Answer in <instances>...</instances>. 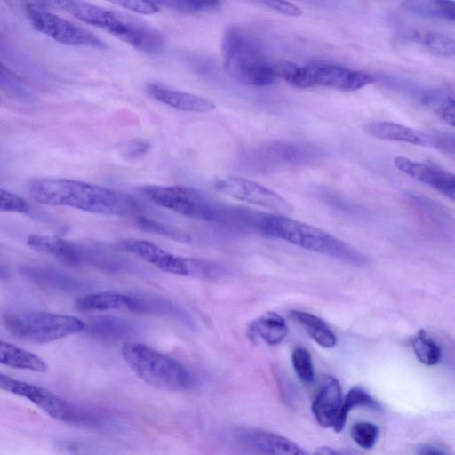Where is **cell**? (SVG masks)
I'll return each instance as SVG.
<instances>
[{"label":"cell","instance_id":"cell-1","mask_svg":"<svg viewBox=\"0 0 455 455\" xmlns=\"http://www.w3.org/2000/svg\"><path fill=\"white\" fill-rule=\"evenodd\" d=\"M28 190L38 203L99 215L135 217L141 210L139 203L129 195L76 180L39 179L31 181Z\"/></svg>","mask_w":455,"mask_h":455},{"label":"cell","instance_id":"cell-2","mask_svg":"<svg viewBox=\"0 0 455 455\" xmlns=\"http://www.w3.org/2000/svg\"><path fill=\"white\" fill-rule=\"evenodd\" d=\"M55 2L61 10L76 19L109 33L140 52L156 54L164 49V39L162 34L137 17L82 0Z\"/></svg>","mask_w":455,"mask_h":455},{"label":"cell","instance_id":"cell-3","mask_svg":"<svg viewBox=\"0 0 455 455\" xmlns=\"http://www.w3.org/2000/svg\"><path fill=\"white\" fill-rule=\"evenodd\" d=\"M258 226L265 235L282 239L307 251L356 267H365L369 264L367 256L340 239L319 228L291 219L286 215L277 213L264 215L260 218Z\"/></svg>","mask_w":455,"mask_h":455},{"label":"cell","instance_id":"cell-4","mask_svg":"<svg viewBox=\"0 0 455 455\" xmlns=\"http://www.w3.org/2000/svg\"><path fill=\"white\" fill-rule=\"evenodd\" d=\"M221 55L227 73L244 85L267 86L279 77L278 64L271 62L255 38L238 27L225 31Z\"/></svg>","mask_w":455,"mask_h":455},{"label":"cell","instance_id":"cell-5","mask_svg":"<svg viewBox=\"0 0 455 455\" xmlns=\"http://www.w3.org/2000/svg\"><path fill=\"white\" fill-rule=\"evenodd\" d=\"M122 355L127 365L144 382L156 388L183 391L192 385L189 371L180 363L144 344H124Z\"/></svg>","mask_w":455,"mask_h":455},{"label":"cell","instance_id":"cell-6","mask_svg":"<svg viewBox=\"0 0 455 455\" xmlns=\"http://www.w3.org/2000/svg\"><path fill=\"white\" fill-rule=\"evenodd\" d=\"M2 319L12 336L39 344L58 340L86 329V323L77 317L45 311L6 312Z\"/></svg>","mask_w":455,"mask_h":455},{"label":"cell","instance_id":"cell-7","mask_svg":"<svg viewBox=\"0 0 455 455\" xmlns=\"http://www.w3.org/2000/svg\"><path fill=\"white\" fill-rule=\"evenodd\" d=\"M279 77L296 88L323 86L342 92L359 90L373 82L368 73L332 64L298 66L290 62L278 63Z\"/></svg>","mask_w":455,"mask_h":455},{"label":"cell","instance_id":"cell-8","mask_svg":"<svg viewBox=\"0 0 455 455\" xmlns=\"http://www.w3.org/2000/svg\"><path fill=\"white\" fill-rule=\"evenodd\" d=\"M140 193L155 204L180 215L202 220H213L220 211L199 190L181 185H146Z\"/></svg>","mask_w":455,"mask_h":455},{"label":"cell","instance_id":"cell-9","mask_svg":"<svg viewBox=\"0 0 455 455\" xmlns=\"http://www.w3.org/2000/svg\"><path fill=\"white\" fill-rule=\"evenodd\" d=\"M25 9L34 28L62 44L98 49L107 46L105 42L92 32L36 4L28 3Z\"/></svg>","mask_w":455,"mask_h":455},{"label":"cell","instance_id":"cell-10","mask_svg":"<svg viewBox=\"0 0 455 455\" xmlns=\"http://www.w3.org/2000/svg\"><path fill=\"white\" fill-rule=\"evenodd\" d=\"M214 188L235 200L270 210L277 214L292 212L291 204L274 190L247 178L235 175L221 176L213 181Z\"/></svg>","mask_w":455,"mask_h":455},{"label":"cell","instance_id":"cell-11","mask_svg":"<svg viewBox=\"0 0 455 455\" xmlns=\"http://www.w3.org/2000/svg\"><path fill=\"white\" fill-rule=\"evenodd\" d=\"M0 387L3 390L24 397L40 408L50 417L65 422L86 420L79 409L62 397L38 386L0 374Z\"/></svg>","mask_w":455,"mask_h":455},{"label":"cell","instance_id":"cell-12","mask_svg":"<svg viewBox=\"0 0 455 455\" xmlns=\"http://www.w3.org/2000/svg\"><path fill=\"white\" fill-rule=\"evenodd\" d=\"M124 251L136 255L162 271L192 277L194 258L176 256L155 243L136 238L124 239L118 243Z\"/></svg>","mask_w":455,"mask_h":455},{"label":"cell","instance_id":"cell-13","mask_svg":"<svg viewBox=\"0 0 455 455\" xmlns=\"http://www.w3.org/2000/svg\"><path fill=\"white\" fill-rule=\"evenodd\" d=\"M395 167L406 176L455 201V174L431 164L405 156L394 158Z\"/></svg>","mask_w":455,"mask_h":455},{"label":"cell","instance_id":"cell-14","mask_svg":"<svg viewBox=\"0 0 455 455\" xmlns=\"http://www.w3.org/2000/svg\"><path fill=\"white\" fill-rule=\"evenodd\" d=\"M234 433L239 442L262 453L273 455H304L307 453L291 440L272 432L239 427L235 429Z\"/></svg>","mask_w":455,"mask_h":455},{"label":"cell","instance_id":"cell-15","mask_svg":"<svg viewBox=\"0 0 455 455\" xmlns=\"http://www.w3.org/2000/svg\"><path fill=\"white\" fill-rule=\"evenodd\" d=\"M148 96L175 109L188 112H209L216 108L215 103L205 97L179 91L160 83L145 85Z\"/></svg>","mask_w":455,"mask_h":455},{"label":"cell","instance_id":"cell-16","mask_svg":"<svg viewBox=\"0 0 455 455\" xmlns=\"http://www.w3.org/2000/svg\"><path fill=\"white\" fill-rule=\"evenodd\" d=\"M342 400L339 380L333 376L326 377L311 405V411L322 427H333Z\"/></svg>","mask_w":455,"mask_h":455},{"label":"cell","instance_id":"cell-17","mask_svg":"<svg viewBox=\"0 0 455 455\" xmlns=\"http://www.w3.org/2000/svg\"><path fill=\"white\" fill-rule=\"evenodd\" d=\"M27 244L33 250L54 257L70 266H82L80 243L68 241L57 236L32 235Z\"/></svg>","mask_w":455,"mask_h":455},{"label":"cell","instance_id":"cell-18","mask_svg":"<svg viewBox=\"0 0 455 455\" xmlns=\"http://www.w3.org/2000/svg\"><path fill=\"white\" fill-rule=\"evenodd\" d=\"M20 274L36 285L55 291L75 292L83 287L76 277L52 267L23 266Z\"/></svg>","mask_w":455,"mask_h":455},{"label":"cell","instance_id":"cell-19","mask_svg":"<svg viewBox=\"0 0 455 455\" xmlns=\"http://www.w3.org/2000/svg\"><path fill=\"white\" fill-rule=\"evenodd\" d=\"M363 129L366 133L377 139L423 147L427 145V132L394 122H370L364 125Z\"/></svg>","mask_w":455,"mask_h":455},{"label":"cell","instance_id":"cell-20","mask_svg":"<svg viewBox=\"0 0 455 455\" xmlns=\"http://www.w3.org/2000/svg\"><path fill=\"white\" fill-rule=\"evenodd\" d=\"M75 306L82 311L126 310L132 312L133 294L116 291H101L83 295L76 299Z\"/></svg>","mask_w":455,"mask_h":455},{"label":"cell","instance_id":"cell-21","mask_svg":"<svg viewBox=\"0 0 455 455\" xmlns=\"http://www.w3.org/2000/svg\"><path fill=\"white\" fill-rule=\"evenodd\" d=\"M288 334V326L283 316L275 312H266L251 321L249 325V335L259 338L270 346L283 341Z\"/></svg>","mask_w":455,"mask_h":455},{"label":"cell","instance_id":"cell-22","mask_svg":"<svg viewBox=\"0 0 455 455\" xmlns=\"http://www.w3.org/2000/svg\"><path fill=\"white\" fill-rule=\"evenodd\" d=\"M290 317L298 323L323 348H331L337 344V338L327 323L317 315L301 311L291 310Z\"/></svg>","mask_w":455,"mask_h":455},{"label":"cell","instance_id":"cell-23","mask_svg":"<svg viewBox=\"0 0 455 455\" xmlns=\"http://www.w3.org/2000/svg\"><path fill=\"white\" fill-rule=\"evenodd\" d=\"M0 362L12 368L36 372L43 373L48 370L45 361L38 355L4 340L0 342Z\"/></svg>","mask_w":455,"mask_h":455},{"label":"cell","instance_id":"cell-24","mask_svg":"<svg viewBox=\"0 0 455 455\" xmlns=\"http://www.w3.org/2000/svg\"><path fill=\"white\" fill-rule=\"evenodd\" d=\"M410 42L420 45L427 52L438 57H455V39L435 31H411L405 35Z\"/></svg>","mask_w":455,"mask_h":455},{"label":"cell","instance_id":"cell-25","mask_svg":"<svg viewBox=\"0 0 455 455\" xmlns=\"http://www.w3.org/2000/svg\"><path fill=\"white\" fill-rule=\"evenodd\" d=\"M427 108L451 126L455 127V98L437 90L424 91L418 96Z\"/></svg>","mask_w":455,"mask_h":455},{"label":"cell","instance_id":"cell-26","mask_svg":"<svg viewBox=\"0 0 455 455\" xmlns=\"http://www.w3.org/2000/svg\"><path fill=\"white\" fill-rule=\"evenodd\" d=\"M357 407L380 409L379 403L367 391L360 387H352L342 400L337 420L332 427L336 433L342 431L350 411Z\"/></svg>","mask_w":455,"mask_h":455},{"label":"cell","instance_id":"cell-27","mask_svg":"<svg viewBox=\"0 0 455 455\" xmlns=\"http://www.w3.org/2000/svg\"><path fill=\"white\" fill-rule=\"evenodd\" d=\"M404 7L418 15L455 22V0H406Z\"/></svg>","mask_w":455,"mask_h":455},{"label":"cell","instance_id":"cell-28","mask_svg":"<svg viewBox=\"0 0 455 455\" xmlns=\"http://www.w3.org/2000/svg\"><path fill=\"white\" fill-rule=\"evenodd\" d=\"M133 219L136 225L141 230L180 243H189L191 241L189 233L174 225L164 223L142 214L136 215Z\"/></svg>","mask_w":455,"mask_h":455},{"label":"cell","instance_id":"cell-29","mask_svg":"<svg viewBox=\"0 0 455 455\" xmlns=\"http://www.w3.org/2000/svg\"><path fill=\"white\" fill-rule=\"evenodd\" d=\"M130 323L116 317H99L88 326L92 334L107 339H116L126 336L132 330Z\"/></svg>","mask_w":455,"mask_h":455},{"label":"cell","instance_id":"cell-30","mask_svg":"<svg viewBox=\"0 0 455 455\" xmlns=\"http://www.w3.org/2000/svg\"><path fill=\"white\" fill-rule=\"evenodd\" d=\"M134 313L178 315L179 309L168 299L148 294H134Z\"/></svg>","mask_w":455,"mask_h":455},{"label":"cell","instance_id":"cell-31","mask_svg":"<svg viewBox=\"0 0 455 455\" xmlns=\"http://www.w3.org/2000/svg\"><path fill=\"white\" fill-rule=\"evenodd\" d=\"M411 345L417 358L423 364L432 366L440 362L441 348L424 330L419 331L413 337Z\"/></svg>","mask_w":455,"mask_h":455},{"label":"cell","instance_id":"cell-32","mask_svg":"<svg viewBox=\"0 0 455 455\" xmlns=\"http://www.w3.org/2000/svg\"><path fill=\"white\" fill-rule=\"evenodd\" d=\"M409 202L433 223L443 227L449 226L451 217L439 204L420 195L406 194Z\"/></svg>","mask_w":455,"mask_h":455},{"label":"cell","instance_id":"cell-33","mask_svg":"<svg viewBox=\"0 0 455 455\" xmlns=\"http://www.w3.org/2000/svg\"><path fill=\"white\" fill-rule=\"evenodd\" d=\"M267 153L270 156H275L276 160L281 162L301 163L309 160L315 151L310 147L304 145L280 143L270 146Z\"/></svg>","mask_w":455,"mask_h":455},{"label":"cell","instance_id":"cell-34","mask_svg":"<svg viewBox=\"0 0 455 455\" xmlns=\"http://www.w3.org/2000/svg\"><path fill=\"white\" fill-rule=\"evenodd\" d=\"M155 4L180 13H199L219 6L220 0H151Z\"/></svg>","mask_w":455,"mask_h":455},{"label":"cell","instance_id":"cell-35","mask_svg":"<svg viewBox=\"0 0 455 455\" xmlns=\"http://www.w3.org/2000/svg\"><path fill=\"white\" fill-rule=\"evenodd\" d=\"M291 363L299 379L311 383L315 379V371L311 354L302 347H296L291 354Z\"/></svg>","mask_w":455,"mask_h":455},{"label":"cell","instance_id":"cell-36","mask_svg":"<svg viewBox=\"0 0 455 455\" xmlns=\"http://www.w3.org/2000/svg\"><path fill=\"white\" fill-rule=\"evenodd\" d=\"M350 435L358 446L371 449L378 440L379 427L371 422L361 421L352 427Z\"/></svg>","mask_w":455,"mask_h":455},{"label":"cell","instance_id":"cell-37","mask_svg":"<svg viewBox=\"0 0 455 455\" xmlns=\"http://www.w3.org/2000/svg\"><path fill=\"white\" fill-rule=\"evenodd\" d=\"M0 210L28 214L30 204L21 196L4 188L0 189Z\"/></svg>","mask_w":455,"mask_h":455},{"label":"cell","instance_id":"cell-38","mask_svg":"<svg viewBox=\"0 0 455 455\" xmlns=\"http://www.w3.org/2000/svg\"><path fill=\"white\" fill-rule=\"evenodd\" d=\"M427 147L455 156V134L443 132H427Z\"/></svg>","mask_w":455,"mask_h":455},{"label":"cell","instance_id":"cell-39","mask_svg":"<svg viewBox=\"0 0 455 455\" xmlns=\"http://www.w3.org/2000/svg\"><path fill=\"white\" fill-rule=\"evenodd\" d=\"M133 12L152 14L158 11V6L151 0H107Z\"/></svg>","mask_w":455,"mask_h":455},{"label":"cell","instance_id":"cell-40","mask_svg":"<svg viewBox=\"0 0 455 455\" xmlns=\"http://www.w3.org/2000/svg\"><path fill=\"white\" fill-rule=\"evenodd\" d=\"M151 148L150 142L145 139H133L123 147V155L129 159H135L147 154Z\"/></svg>","mask_w":455,"mask_h":455},{"label":"cell","instance_id":"cell-41","mask_svg":"<svg viewBox=\"0 0 455 455\" xmlns=\"http://www.w3.org/2000/svg\"><path fill=\"white\" fill-rule=\"evenodd\" d=\"M257 1H259L262 4H264L265 6H267L268 8H270L272 10H275L280 13H283V14H285L288 16L297 17L301 14V11L297 5L288 2L286 0H257Z\"/></svg>","mask_w":455,"mask_h":455},{"label":"cell","instance_id":"cell-42","mask_svg":"<svg viewBox=\"0 0 455 455\" xmlns=\"http://www.w3.org/2000/svg\"><path fill=\"white\" fill-rule=\"evenodd\" d=\"M418 452L420 454H443L445 453L444 451H443L441 448L430 445V444H425L418 449Z\"/></svg>","mask_w":455,"mask_h":455},{"label":"cell","instance_id":"cell-43","mask_svg":"<svg viewBox=\"0 0 455 455\" xmlns=\"http://www.w3.org/2000/svg\"><path fill=\"white\" fill-rule=\"evenodd\" d=\"M315 453L316 454H336L337 451L328 446H322L315 449Z\"/></svg>","mask_w":455,"mask_h":455}]
</instances>
